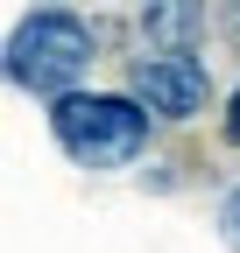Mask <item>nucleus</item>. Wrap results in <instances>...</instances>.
Here are the masks:
<instances>
[{"instance_id":"39448f33","label":"nucleus","mask_w":240,"mask_h":253,"mask_svg":"<svg viewBox=\"0 0 240 253\" xmlns=\"http://www.w3.org/2000/svg\"><path fill=\"white\" fill-rule=\"evenodd\" d=\"M219 239L240 253V190H226V197H219Z\"/></svg>"},{"instance_id":"0eeeda50","label":"nucleus","mask_w":240,"mask_h":253,"mask_svg":"<svg viewBox=\"0 0 240 253\" xmlns=\"http://www.w3.org/2000/svg\"><path fill=\"white\" fill-rule=\"evenodd\" d=\"M233 28H240V21H233Z\"/></svg>"},{"instance_id":"423d86ee","label":"nucleus","mask_w":240,"mask_h":253,"mask_svg":"<svg viewBox=\"0 0 240 253\" xmlns=\"http://www.w3.org/2000/svg\"><path fill=\"white\" fill-rule=\"evenodd\" d=\"M226 141L240 148V84H233V99H226Z\"/></svg>"},{"instance_id":"f03ea898","label":"nucleus","mask_w":240,"mask_h":253,"mask_svg":"<svg viewBox=\"0 0 240 253\" xmlns=\"http://www.w3.org/2000/svg\"><path fill=\"white\" fill-rule=\"evenodd\" d=\"M50 141L78 169H127L148 148V113L127 91H71L50 106Z\"/></svg>"},{"instance_id":"7ed1b4c3","label":"nucleus","mask_w":240,"mask_h":253,"mask_svg":"<svg viewBox=\"0 0 240 253\" xmlns=\"http://www.w3.org/2000/svg\"><path fill=\"white\" fill-rule=\"evenodd\" d=\"M127 99L148 113V120H198L205 99H212V71L205 56H134L127 71Z\"/></svg>"},{"instance_id":"f257e3e1","label":"nucleus","mask_w":240,"mask_h":253,"mask_svg":"<svg viewBox=\"0 0 240 253\" xmlns=\"http://www.w3.org/2000/svg\"><path fill=\"white\" fill-rule=\"evenodd\" d=\"M92 56H99V36H92V21L71 14V7H36L14 36H7V78L21 91H43V99H71L78 78L92 71Z\"/></svg>"},{"instance_id":"20e7f679","label":"nucleus","mask_w":240,"mask_h":253,"mask_svg":"<svg viewBox=\"0 0 240 253\" xmlns=\"http://www.w3.org/2000/svg\"><path fill=\"white\" fill-rule=\"evenodd\" d=\"M134 36L148 42V56H184L198 36V14L191 7H141L134 14Z\"/></svg>"}]
</instances>
